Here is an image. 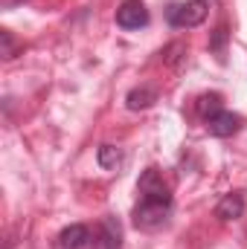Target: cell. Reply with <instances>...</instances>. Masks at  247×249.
<instances>
[{
    "label": "cell",
    "mask_w": 247,
    "mask_h": 249,
    "mask_svg": "<svg viewBox=\"0 0 247 249\" xmlns=\"http://www.w3.org/2000/svg\"><path fill=\"white\" fill-rule=\"evenodd\" d=\"M117 23L123 29H143L148 26V9L143 0H123L117 9Z\"/></svg>",
    "instance_id": "obj_4"
},
{
    "label": "cell",
    "mask_w": 247,
    "mask_h": 249,
    "mask_svg": "<svg viewBox=\"0 0 247 249\" xmlns=\"http://www.w3.org/2000/svg\"><path fill=\"white\" fill-rule=\"evenodd\" d=\"M227 38H230V29H227V23H221V26L212 32V38H209V50H212V53H224Z\"/></svg>",
    "instance_id": "obj_12"
},
{
    "label": "cell",
    "mask_w": 247,
    "mask_h": 249,
    "mask_svg": "<svg viewBox=\"0 0 247 249\" xmlns=\"http://www.w3.org/2000/svg\"><path fill=\"white\" fill-rule=\"evenodd\" d=\"M96 160H99L102 168H117V165L123 162V151H120L117 145H102L99 154H96Z\"/></svg>",
    "instance_id": "obj_11"
},
{
    "label": "cell",
    "mask_w": 247,
    "mask_h": 249,
    "mask_svg": "<svg viewBox=\"0 0 247 249\" xmlns=\"http://www.w3.org/2000/svg\"><path fill=\"white\" fill-rule=\"evenodd\" d=\"M206 0H186V3H169L166 6V20L175 29H192L206 20Z\"/></svg>",
    "instance_id": "obj_1"
},
{
    "label": "cell",
    "mask_w": 247,
    "mask_h": 249,
    "mask_svg": "<svg viewBox=\"0 0 247 249\" xmlns=\"http://www.w3.org/2000/svg\"><path fill=\"white\" fill-rule=\"evenodd\" d=\"M242 124H245V119H242L239 113H233V110H218L215 116L206 119V130H209L212 136H218V139H227V136L239 133Z\"/></svg>",
    "instance_id": "obj_6"
},
{
    "label": "cell",
    "mask_w": 247,
    "mask_h": 249,
    "mask_svg": "<svg viewBox=\"0 0 247 249\" xmlns=\"http://www.w3.org/2000/svg\"><path fill=\"white\" fill-rule=\"evenodd\" d=\"M245 194L242 191H230V194H224L221 200H218V206H215V217L218 220H236V217H242L245 214Z\"/></svg>",
    "instance_id": "obj_7"
},
{
    "label": "cell",
    "mask_w": 247,
    "mask_h": 249,
    "mask_svg": "<svg viewBox=\"0 0 247 249\" xmlns=\"http://www.w3.org/2000/svg\"><path fill=\"white\" fill-rule=\"evenodd\" d=\"M154 102H157V87H148V84L134 87V90L125 96V107H128V110H145V107H151Z\"/></svg>",
    "instance_id": "obj_9"
},
{
    "label": "cell",
    "mask_w": 247,
    "mask_h": 249,
    "mask_svg": "<svg viewBox=\"0 0 247 249\" xmlns=\"http://www.w3.org/2000/svg\"><path fill=\"white\" fill-rule=\"evenodd\" d=\"M195 107H198V116L206 122L209 116H215L218 110H224V99H221V93H204Z\"/></svg>",
    "instance_id": "obj_10"
},
{
    "label": "cell",
    "mask_w": 247,
    "mask_h": 249,
    "mask_svg": "<svg viewBox=\"0 0 247 249\" xmlns=\"http://www.w3.org/2000/svg\"><path fill=\"white\" fill-rule=\"evenodd\" d=\"M172 214V203H163V200H140L134 206V226L143 229V232H154L160 229Z\"/></svg>",
    "instance_id": "obj_2"
},
{
    "label": "cell",
    "mask_w": 247,
    "mask_h": 249,
    "mask_svg": "<svg viewBox=\"0 0 247 249\" xmlns=\"http://www.w3.org/2000/svg\"><path fill=\"white\" fill-rule=\"evenodd\" d=\"M137 191H140V200H163V203H172V191H169L163 174L157 168H145L140 174Z\"/></svg>",
    "instance_id": "obj_3"
},
{
    "label": "cell",
    "mask_w": 247,
    "mask_h": 249,
    "mask_svg": "<svg viewBox=\"0 0 247 249\" xmlns=\"http://www.w3.org/2000/svg\"><path fill=\"white\" fill-rule=\"evenodd\" d=\"M93 249H123V226L117 217H102L93 235Z\"/></svg>",
    "instance_id": "obj_5"
},
{
    "label": "cell",
    "mask_w": 247,
    "mask_h": 249,
    "mask_svg": "<svg viewBox=\"0 0 247 249\" xmlns=\"http://www.w3.org/2000/svg\"><path fill=\"white\" fill-rule=\"evenodd\" d=\"M0 38H3V58H15V41H12V32L3 29Z\"/></svg>",
    "instance_id": "obj_13"
},
{
    "label": "cell",
    "mask_w": 247,
    "mask_h": 249,
    "mask_svg": "<svg viewBox=\"0 0 247 249\" xmlns=\"http://www.w3.org/2000/svg\"><path fill=\"white\" fill-rule=\"evenodd\" d=\"M87 241H90V229L84 223H73V226L62 229V235H59V247L62 249H82Z\"/></svg>",
    "instance_id": "obj_8"
}]
</instances>
